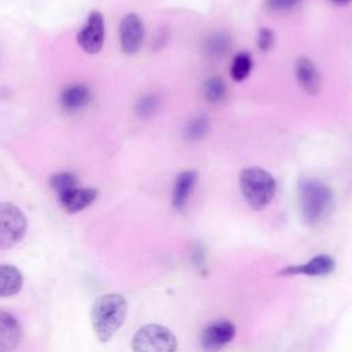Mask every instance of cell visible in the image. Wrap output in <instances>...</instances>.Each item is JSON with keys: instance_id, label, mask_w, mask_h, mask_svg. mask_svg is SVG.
<instances>
[{"instance_id": "cell-15", "label": "cell", "mask_w": 352, "mask_h": 352, "mask_svg": "<svg viewBox=\"0 0 352 352\" xmlns=\"http://www.w3.org/2000/svg\"><path fill=\"white\" fill-rule=\"evenodd\" d=\"M23 286L22 272L11 264H0V297H11Z\"/></svg>"}, {"instance_id": "cell-16", "label": "cell", "mask_w": 352, "mask_h": 352, "mask_svg": "<svg viewBox=\"0 0 352 352\" xmlns=\"http://www.w3.org/2000/svg\"><path fill=\"white\" fill-rule=\"evenodd\" d=\"M252 67H253V59H252V55L249 52H238L232 62H231V66H230V74H231V78L236 82H241L243 81L245 78L249 77L250 72H252Z\"/></svg>"}, {"instance_id": "cell-24", "label": "cell", "mask_w": 352, "mask_h": 352, "mask_svg": "<svg viewBox=\"0 0 352 352\" xmlns=\"http://www.w3.org/2000/svg\"><path fill=\"white\" fill-rule=\"evenodd\" d=\"M191 260H192V263H194L195 267L204 268V265H205V252H204V249H202L201 245H195V246L192 248Z\"/></svg>"}, {"instance_id": "cell-7", "label": "cell", "mask_w": 352, "mask_h": 352, "mask_svg": "<svg viewBox=\"0 0 352 352\" xmlns=\"http://www.w3.org/2000/svg\"><path fill=\"white\" fill-rule=\"evenodd\" d=\"M144 41V25L142 18L135 14H126L120 23V45L124 54L135 55L140 51Z\"/></svg>"}, {"instance_id": "cell-21", "label": "cell", "mask_w": 352, "mask_h": 352, "mask_svg": "<svg viewBox=\"0 0 352 352\" xmlns=\"http://www.w3.org/2000/svg\"><path fill=\"white\" fill-rule=\"evenodd\" d=\"M160 106V99L157 95H146L143 98H140V100L136 103V114L142 118L150 117L151 114H154L157 111Z\"/></svg>"}, {"instance_id": "cell-6", "label": "cell", "mask_w": 352, "mask_h": 352, "mask_svg": "<svg viewBox=\"0 0 352 352\" xmlns=\"http://www.w3.org/2000/svg\"><path fill=\"white\" fill-rule=\"evenodd\" d=\"M77 43L87 54H98L104 43V19L99 11H91L82 23Z\"/></svg>"}, {"instance_id": "cell-19", "label": "cell", "mask_w": 352, "mask_h": 352, "mask_svg": "<svg viewBox=\"0 0 352 352\" xmlns=\"http://www.w3.org/2000/svg\"><path fill=\"white\" fill-rule=\"evenodd\" d=\"M230 45H231L230 38L224 33H214L206 40V51L214 58H220L224 54H227V51L230 50Z\"/></svg>"}, {"instance_id": "cell-20", "label": "cell", "mask_w": 352, "mask_h": 352, "mask_svg": "<svg viewBox=\"0 0 352 352\" xmlns=\"http://www.w3.org/2000/svg\"><path fill=\"white\" fill-rule=\"evenodd\" d=\"M209 129V121L205 116H197L190 120L186 126V136L191 140L202 139Z\"/></svg>"}, {"instance_id": "cell-3", "label": "cell", "mask_w": 352, "mask_h": 352, "mask_svg": "<svg viewBox=\"0 0 352 352\" xmlns=\"http://www.w3.org/2000/svg\"><path fill=\"white\" fill-rule=\"evenodd\" d=\"M239 187L246 204L254 210H261L272 201L276 182L264 168L248 166L239 173Z\"/></svg>"}, {"instance_id": "cell-10", "label": "cell", "mask_w": 352, "mask_h": 352, "mask_svg": "<svg viewBox=\"0 0 352 352\" xmlns=\"http://www.w3.org/2000/svg\"><path fill=\"white\" fill-rule=\"evenodd\" d=\"M297 82L308 95H316L320 89V73L316 65L308 56H300L294 65Z\"/></svg>"}, {"instance_id": "cell-23", "label": "cell", "mask_w": 352, "mask_h": 352, "mask_svg": "<svg viewBox=\"0 0 352 352\" xmlns=\"http://www.w3.org/2000/svg\"><path fill=\"white\" fill-rule=\"evenodd\" d=\"M301 0H265V6L274 11H289L296 8Z\"/></svg>"}, {"instance_id": "cell-4", "label": "cell", "mask_w": 352, "mask_h": 352, "mask_svg": "<svg viewBox=\"0 0 352 352\" xmlns=\"http://www.w3.org/2000/svg\"><path fill=\"white\" fill-rule=\"evenodd\" d=\"M133 352H176L175 334L161 324H146L132 338Z\"/></svg>"}, {"instance_id": "cell-9", "label": "cell", "mask_w": 352, "mask_h": 352, "mask_svg": "<svg viewBox=\"0 0 352 352\" xmlns=\"http://www.w3.org/2000/svg\"><path fill=\"white\" fill-rule=\"evenodd\" d=\"M336 263L329 254H319L304 264L289 265L280 270L278 274L283 276L289 275H307V276H324L334 271Z\"/></svg>"}, {"instance_id": "cell-5", "label": "cell", "mask_w": 352, "mask_h": 352, "mask_svg": "<svg viewBox=\"0 0 352 352\" xmlns=\"http://www.w3.org/2000/svg\"><path fill=\"white\" fill-rule=\"evenodd\" d=\"M28 230L23 212L11 202H0V250H7L19 243Z\"/></svg>"}, {"instance_id": "cell-12", "label": "cell", "mask_w": 352, "mask_h": 352, "mask_svg": "<svg viewBox=\"0 0 352 352\" xmlns=\"http://www.w3.org/2000/svg\"><path fill=\"white\" fill-rule=\"evenodd\" d=\"M98 197V191L91 187H74L58 197L62 208L67 213H77L88 208Z\"/></svg>"}, {"instance_id": "cell-8", "label": "cell", "mask_w": 352, "mask_h": 352, "mask_svg": "<svg viewBox=\"0 0 352 352\" xmlns=\"http://www.w3.org/2000/svg\"><path fill=\"white\" fill-rule=\"evenodd\" d=\"M235 337V326L227 320L220 319L209 323L201 333V346L205 352H219L228 345Z\"/></svg>"}, {"instance_id": "cell-17", "label": "cell", "mask_w": 352, "mask_h": 352, "mask_svg": "<svg viewBox=\"0 0 352 352\" xmlns=\"http://www.w3.org/2000/svg\"><path fill=\"white\" fill-rule=\"evenodd\" d=\"M226 94H227V85L221 77L213 76L205 81L204 95L208 102L210 103L221 102L226 98Z\"/></svg>"}, {"instance_id": "cell-1", "label": "cell", "mask_w": 352, "mask_h": 352, "mask_svg": "<svg viewBox=\"0 0 352 352\" xmlns=\"http://www.w3.org/2000/svg\"><path fill=\"white\" fill-rule=\"evenodd\" d=\"M297 195L301 217L309 226L326 220L333 209V191L320 179L302 177L298 182Z\"/></svg>"}, {"instance_id": "cell-22", "label": "cell", "mask_w": 352, "mask_h": 352, "mask_svg": "<svg viewBox=\"0 0 352 352\" xmlns=\"http://www.w3.org/2000/svg\"><path fill=\"white\" fill-rule=\"evenodd\" d=\"M274 41H275V34L271 29L261 28L257 32V47L261 51H268L274 45Z\"/></svg>"}, {"instance_id": "cell-25", "label": "cell", "mask_w": 352, "mask_h": 352, "mask_svg": "<svg viewBox=\"0 0 352 352\" xmlns=\"http://www.w3.org/2000/svg\"><path fill=\"white\" fill-rule=\"evenodd\" d=\"M336 4H349L352 0H331Z\"/></svg>"}, {"instance_id": "cell-11", "label": "cell", "mask_w": 352, "mask_h": 352, "mask_svg": "<svg viewBox=\"0 0 352 352\" xmlns=\"http://www.w3.org/2000/svg\"><path fill=\"white\" fill-rule=\"evenodd\" d=\"M22 340V326L7 311L0 309V352H12Z\"/></svg>"}, {"instance_id": "cell-13", "label": "cell", "mask_w": 352, "mask_h": 352, "mask_svg": "<svg viewBox=\"0 0 352 352\" xmlns=\"http://www.w3.org/2000/svg\"><path fill=\"white\" fill-rule=\"evenodd\" d=\"M197 179L198 173L192 169L183 170L177 175L172 190V206L177 212H182L186 208L191 191L194 190V186L197 183Z\"/></svg>"}, {"instance_id": "cell-18", "label": "cell", "mask_w": 352, "mask_h": 352, "mask_svg": "<svg viewBox=\"0 0 352 352\" xmlns=\"http://www.w3.org/2000/svg\"><path fill=\"white\" fill-rule=\"evenodd\" d=\"M50 186L52 187V190L56 192V195H62L63 192L77 187V179L73 173L70 172H59L55 173L51 179H50Z\"/></svg>"}, {"instance_id": "cell-2", "label": "cell", "mask_w": 352, "mask_h": 352, "mask_svg": "<svg viewBox=\"0 0 352 352\" xmlns=\"http://www.w3.org/2000/svg\"><path fill=\"white\" fill-rule=\"evenodd\" d=\"M126 312L128 304L120 294L109 293L95 300L91 308V322L100 342H107L113 338L117 330L122 326Z\"/></svg>"}, {"instance_id": "cell-14", "label": "cell", "mask_w": 352, "mask_h": 352, "mask_svg": "<svg viewBox=\"0 0 352 352\" xmlns=\"http://www.w3.org/2000/svg\"><path fill=\"white\" fill-rule=\"evenodd\" d=\"M60 106L63 110L73 113L85 107L91 99V89L87 84H72L60 92Z\"/></svg>"}]
</instances>
